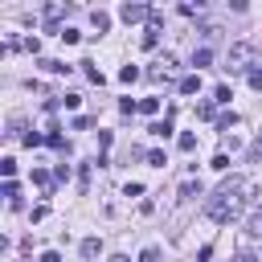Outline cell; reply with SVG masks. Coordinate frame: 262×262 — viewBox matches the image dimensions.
<instances>
[{"label": "cell", "mask_w": 262, "mask_h": 262, "mask_svg": "<svg viewBox=\"0 0 262 262\" xmlns=\"http://www.w3.org/2000/svg\"><path fill=\"white\" fill-rule=\"evenodd\" d=\"M246 188H250V184H246L242 176H229V180H225V184H221V188L205 201L209 221H221V225H225V221H233V217L242 213V201H246L242 192H246Z\"/></svg>", "instance_id": "cell-1"}, {"label": "cell", "mask_w": 262, "mask_h": 262, "mask_svg": "<svg viewBox=\"0 0 262 262\" xmlns=\"http://www.w3.org/2000/svg\"><path fill=\"white\" fill-rule=\"evenodd\" d=\"M250 57H254V45L250 41H233L229 45V57H225V70H246Z\"/></svg>", "instance_id": "cell-2"}, {"label": "cell", "mask_w": 262, "mask_h": 262, "mask_svg": "<svg viewBox=\"0 0 262 262\" xmlns=\"http://www.w3.org/2000/svg\"><path fill=\"white\" fill-rule=\"evenodd\" d=\"M119 16H123L127 25H139V20H147V16H151V8H147V4H123V8H119Z\"/></svg>", "instance_id": "cell-3"}, {"label": "cell", "mask_w": 262, "mask_h": 262, "mask_svg": "<svg viewBox=\"0 0 262 262\" xmlns=\"http://www.w3.org/2000/svg\"><path fill=\"white\" fill-rule=\"evenodd\" d=\"M201 90V74H188V78H180V94H196Z\"/></svg>", "instance_id": "cell-4"}, {"label": "cell", "mask_w": 262, "mask_h": 262, "mask_svg": "<svg viewBox=\"0 0 262 262\" xmlns=\"http://www.w3.org/2000/svg\"><path fill=\"white\" fill-rule=\"evenodd\" d=\"M90 20H94V29H98V33H106V29H111V16H106L102 8H94V12H90Z\"/></svg>", "instance_id": "cell-5"}, {"label": "cell", "mask_w": 262, "mask_h": 262, "mask_svg": "<svg viewBox=\"0 0 262 262\" xmlns=\"http://www.w3.org/2000/svg\"><path fill=\"white\" fill-rule=\"evenodd\" d=\"M147 131H151V135H160V139H168V135H172V119H160V123H151Z\"/></svg>", "instance_id": "cell-6"}, {"label": "cell", "mask_w": 262, "mask_h": 262, "mask_svg": "<svg viewBox=\"0 0 262 262\" xmlns=\"http://www.w3.org/2000/svg\"><path fill=\"white\" fill-rule=\"evenodd\" d=\"M41 70H49V74H70V66H66V61H53V57H45Z\"/></svg>", "instance_id": "cell-7"}, {"label": "cell", "mask_w": 262, "mask_h": 262, "mask_svg": "<svg viewBox=\"0 0 262 262\" xmlns=\"http://www.w3.org/2000/svg\"><path fill=\"white\" fill-rule=\"evenodd\" d=\"M98 250H102L98 237H86V242H82V258H98Z\"/></svg>", "instance_id": "cell-8"}, {"label": "cell", "mask_w": 262, "mask_h": 262, "mask_svg": "<svg viewBox=\"0 0 262 262\" xmlns=\"http://www.w3.org/2000/svg\"><path fill=\"white\" fill-rule=\"evenodd\" d=\"M176 143H180V151H192V147H196V135H192V131H180Z\"/></svg>", "instance_id": "cell-9"}, {"label": "cell", "mask_w": 262, "mask_h": 262, "mask_svg": "<svg viewBox=\"0 0 262 262\" xmlns=\"http://www.w3.org/2000/svg\"><path fill=\"white\" fill-rule=\"evenodd\" d=\"M33 184H37V188H49V184H53V176H49V172H41V168H33Z\"/></svg>", "instance_id": "cell-10"}, {"label": "cell", "mask_w": 262, "mask_h": 262, "mask_svg": "<svg viewBox=\"0 0 262 262\" xmlns=\"http://www.w3.org/2000/svg\"><path fill=\"white\" fill-rule=\"evenodd\" d=\"M180 196L188 201V196H201V180H188V184H180Z\"/></svg>", "instance_id": "cell-11"}, {"label": "cell", "mask_w": 262, "mask_h": 262, "mask_svg": "<svg viewBox=\"0 0 262 262\" xmlns=\"http://www.w3.org/2000/svg\"><path fill=\"white\" fill-rule=\"evenodd\" d=\"M82 66H86V78H90V82H98V86H102V82H106V78H102V70H98V66H90V61H82Z\"/></svg>", "instance_id": "cell-12"}, {"label": "cell", "mask_w": 262, "mask_h": 262, "mask_svg": "<svg viewBox=\"0 0 262 262\" xmlns=\"http://www.w3.org/2000/svg\"><path fill=\"white\" fill-rule=\"evenodd\" d=\"M66 12V4H45V20H57Z\"/></svg>", "instance_id": "cell-13"}, {"label": "cell", "mask_w": 262, "mask_h": 262, "mask_svg": "<svg viewBox=\"0 0 262 262\" xmlns=\"http://www.w3.org/2000/svg\"><path fill=\"white\" fill-rule=\"evenodd\" d=\"M57 37H61V41H66V45H74V41H78V37H82V33H78V29H57Z\"/></svg>", "instance_id": "cell-14"}, {"label": "cell", "mask_w": 262, "mask_h": 262, "mask_svg": "<svg viewBox=\"0 0 262 262\" xmlns=\"http://www.w3.org/2000/svg\"><path fill=\"white\" fill-rule=\"evenodd\" d=\"M209 61H213L209 49H196V53H192V66H209Z\"/></svg>", "instance_id": "cell-15"}, {"label": "cell", "mask_w": 262, "mask_h": 262, "mask_svg": "<svg viewBox=\"0 0 262 262\" xmlns=\"http://www.w3.org/2000/svg\"><path fill=\"white\" fill-rule=\"evenodd\" d=\"M139 111H143V115H156V111H160V98H143Z\"/></svg>", "instance_id": "cell-16"}, {"label": "cell", "mask_w": 262, "mask_h": 262, "mask_svg": "<svg viewBox=\"0 0 262 262\" xmlns=\"http://www.w3.org/2000/svg\"><path fill=\"white\" fill-rule=\"evenodd\" d=\"M250 233H254V237H262V209L250 217Z\"/></svg>", "instance_id": "cell-17"}, {"label": "cell", "mask_w": 262, "mask_h": 262, "mask_svg": "<svg viewBox=\"0 0 262 262\" xmlns=\"http://www.w3.org/2000/svg\"><path fill=\"white\" fill-rule=\"evenodd\" d=\"M119 78H123V82H135V78H139V70H135V66H123V70H119Z\"/></svg>", "instance_id": "cell-18"}, {"label": "cell", "mask_w": 262, "mask_h": 262, "mask_svg": "<svg viewBox=\"0 0 262 262\" xmlns=\"http://www.w3.org/2000/svg\"><path fill=\"white\" fill-rule=\"evenodd\" d=\"M45 143H49V147H66V139H61V135H57V127H53V131H49V135H45Z\"/></svg>", "instance_id": "cell-19"}, {"label": "cell", "mask_w": 262, "mask_h": 262, "mask_svg": "<svg viewBox=\"0 0 262 262\" xmlns=\"http://www.w3.org/2000/svg\"><path fill=\"white\" fill-rule=\"evenodd\" d=\"M147 164H151V168H164L168 160H164V151H147Z\"/></svg>", "instance_id": "cell-20"}, {"label": "cell", "mask_w": 262, "mask_h": 262, "mask_svg": "<svg viewBox=\"0 0 262 262\" xmlns=\"http://www.w3.org/2000/svg\"><path fill=\"white\" fill-rule=\"evenodd\" d=\"M213 168H217V172H225V168H229V156H225V151H217V156H213Z\"/></svg>", "instance_id": "cell-21"}, {"label": "cell", "mask_w": 262, "mask_h": 262, "mask_svg": "<svg viewBox=\"0 0 262 262\" xmlns=\"http://www.w3.org/2000/svg\"><path fill=\"white\" fill-rule=\"evenodd\" d=\"M229 127H237V115L229 111V115H221V131H229Z\"/></svg>", "instance_id": "cell-22"}, {"label": "cell", "mask_w": 262, "mask_h": 262, "mask_svg": "<svg viewBox=\"0 0 262 262\" xmlns=\"http://www.w3.org/2000/svg\"><path fill=\"white\" fill-rule=\"evenodd\" d=\"M0 172H4L8 180H12V172H16V160H0Z\"/></svg>", "instance_id": "cell-23"}, {"label": "cell", "mask_w": 262, "mask_h": 262, "mask_svg": "<svg viewBox=\"0 0 262 262\" xmlns=\"http://www.w3.org/2000/svg\"><path fill=\"white\" fill-rule=\"evenodd\" d=\"M156 258H160V250H156V246H147V250L139 254V262H156Z\"/></svg>", "instance_id": "cell-24"}, {"label": "cell", "mask_w": 262, "mask_h": 262, "mask_svg": "<svg viewBox=\"0 0 262 262\" xmlns=\"http://www.w3.org/2000/svg\"><path fill=\"white\" fill-rule=\"evenodd\" d=\"M250 160H258V164H262V135L254 139V147H250Z\"/></svg>", "instance_id": "cell-25"}, {"label": "cell", "mask_w": 262, "mask_h": 262, "mask_svg": "<svg viewBox=\"0 0 262 262\" xmlns=\"http://www.w3.org/2000/svg\"><path fill=\"white\" fill-rule=\"evenodd\" d=\"M250 86H254V90H262V70H250Z\"/></svg>", "instance_id": "cell-26"}, {"label": "cell", "mask_w": 262, "mask_h": 262, "mask_svg": "<svg viewBox=\"0 0 262 262\" xmlns=\"http://www.w3.org/2000/svg\"><path fill=\"white\" fill-rule=\"evenodd\" d=\"M37 262H61V254H57V250H45V254H41Z\"/></svg>", "instance_id": "cell-27"}, {"label": "cell", "mask_w": 262, "mask_h": 262, "mask_svg": "<svg viewBox=\"0 0 262 262\" xmlns=\"http://www.w3.org/2000/svg\"><path fill=\"white\" fill-rule=\"evenodd\" d=\"M237 262H258V258H254L250 250H242V254H237Z\"/></svg>", "instance_id": "cell-28"}, {"label": "cell", "mask_w": 262, "mask_h": 262, "mask_svg": "<svg viewBox=\"0 0 262 262\" xmlns=\"http://www.w3.org/2000/svg\"><path fill=\"white\" fill-rule=\"evenodd\" d=\"M106 262H127V258H123V254H111V258H106Z\"/></svg>", "instance_id": "cell-29"}]
</instances>
